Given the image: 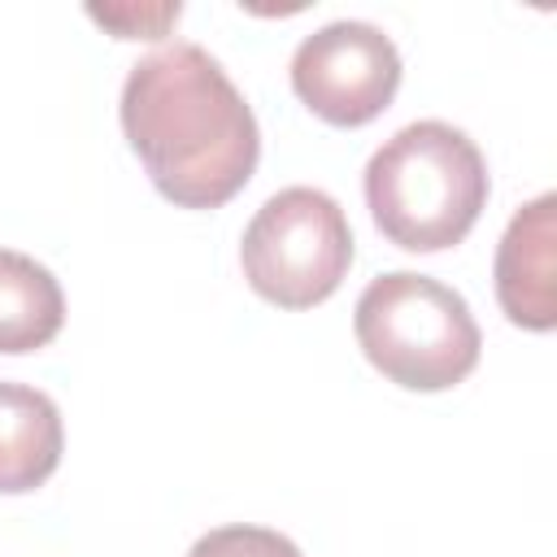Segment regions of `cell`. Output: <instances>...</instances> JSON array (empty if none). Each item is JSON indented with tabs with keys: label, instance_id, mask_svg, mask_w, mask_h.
I'll use <instances>...</instances> for the list:
<instances>
[{
	"label": "cell",
	"instance_id": "6da1fadb",
	"mask_svg": "<svg viewBox=\"0 0 557 557\" xmlns=\"http://www.w3.org/2000/svg\"><path fill=\"white\" fill-rule=\"evenodd\" d=\"M122 131L152 187L178 209L226 205L261 157L248 100L200 44H170L131 65Z\"/></svg>",
	"mask_w": 557,
	"mask_h": 557
},
{
	"label": "cell",
	"instance_id": "7a4b0ae2",
	"mask_svg": "<svg viewBox=\"0 0 557 557\" xmlns=\"http://www.w3.org/2000/svg\"><path fill=\"white\" fill-rule=\"evenodd\" d=\"M374 226L405 252H440L470 235L487 205V165L474 139L448 122L400 126L366 165Z\"/></svg>",
	"mask_w": 557,
	"mask_h": 557
},
{
	"label": "cell",
	"instance_id": "3957f363",
	"mask_svg": "<svg viewBox=\"0 0 557 557\" xmlns=\"http://www.w3.org/2000/svg\"><path fill=\"white\" fill-rule=\"evenodd\" d=\"M352 331L366 361L409 392H444L479 366V322L461 292L413 274L392 270L370 278L357 296Z\"/></svg>",
	"mask_w": 557,
	"mask_h": 557
},
{
	"label": "cell",
	"instance_id": "277c9868",
	"mask_svg": "<svg viewBox=\"0 0 557 557\" xmlns=\"http://www.w3.org/2000/svg\"><path fill=\"white\" fill-rule=\"evenodd\" d=\"M248 287L278 309H313L344 283L352 265V231L344 209L318 187L274 191L239 239Z\"/></svg>",
	"mask_w": 557,
	"mask_h": 557
},
{
	"label": "cell",
	"instance_id": "5b68a950",
	"mask_svg": "<svg viewBox=\"0 0 557 557\" xmlns=\"http://www.w3.org/2000/svg\"><path fill=\"white\" fill-rule=\"evenodd\" d=\"M292 87L322 122L366 126L400 87V52L370 22H331L300 39L292 57Z\"/></svg>",
	"mask_w": 557,
	"mask_h": 557
},
{
	"label": "cell",
	"instance_id": "8992f818",
	"mask_svg": "<svg viewBox=\"0 0 557 557\" xmlns=\"http://www.w3.org/2000/svg\"><path fill=\"white\" fill-rule=\"evenodd\" d=\"M496 300L513 326L553 331L557 322V196L522 205L496 248Z\"/></svg>",
	"mask_w": 557,
	"mask_h": 557
},
{
	"label": "cell",
	"instance_id": "52a82bcc",
	"mask_svg": "<svg viewBox=\"0 0 557 557\" xmlns=\"http://www.w3.org/2000/svg\"><path fill=\"white\" fill-rule=\"evenodd\" d=\"M61 409L30 383L0 379V492H35L61 466Z\"/></svg>",
	"mask_w": 557,
	"mask_h": 557
},
{
	"label": "cell",
	"instance_id": "ba28073f",
	"mask_svg": "<svg viewBox=\"0 0 557 557\" xmlns=\"http://www.w3.org/2000/svg\"><path fill=\"white\" fill-rule=\"evenodd\" d=\"M65 296L48 265L0 248V352H35L57 339Z\"/></svg>",
	"mask_w": 557,
	"mask_h": 557
},
{
	"label": "cell",
	"instance_id": "9c48e42d",
	"mask_svg": "<svg viewBox=\"0 0 557 557\" xmlns=\"http://www.w3.org/2000/svg\"><path fill=\"white\" fill-rule=\"evenodd\" d=\"M187 557H300V548L270 527L235 522V527H218L200 535Z\"/></svg>",
	"mask_w": 557,
	"mask_h": 557
},
{
	"label": "cell",
	"instance_id": "30bf717a",
	"mask_svg": "<svg viewBox=\"0 0 557 557\" xmlns=\"http://www.w3.org/2000/svg\"><path fill=\"white\" fill-rule=\"evenodd\" d=\"M91 17L109 30H117V39H161L165 26L178 17V4H161L152 13H144V9H91Z\"/></svg>",
	"mask_w": 557,
	"mask_h": 557
}]
</instances>
